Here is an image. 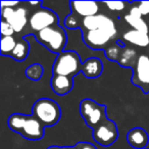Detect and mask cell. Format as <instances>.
<instances>
[{
	"label": "cell",
	"mask_w": 149,
	"mask_h": 149,
	"mask_svg": "<svg viewBox=\"0 0 149 149\" xmlns=\"http://www.w3.org/2000/svg\"><path fill=\"white\" fill-rule=\"evenodd\" d=\"M32 114L44 127H52L60 120L61 110L59 104L49 98H40L32 106Z\"/></svg>",
	"instance_id": "cell-3"
},
{
	"label": "cell",
	"mask_w": 149,
	"mask_h": 149,
	"mask_svg": "<svg viewBox=\"0 0 149 149\" xmlns=\"http://www.w3.org/2000/svg\"><path fill=\"white\" fill-rule=\"evenodd\" d=\"M125 21L133 28V30L148 34L149 28L147 26V23L143 19L142 15L137 6H134L130 9L129 13L125 17Z\"/></svg>",
	"instance_id": "cell-15"
},
{
	"label": "cell",
	"mask_w": 149,
	"mask_h": 149,
	"mask_svg": "<svg viewBox=\"0 0 149 149\" xmlns=\"http://www.w3.org/2000/svg\"><path fill=\"white\" fill-rule=\"evenodd\" d=\"M148 36H149V32H148Z\"/></svg>",
	"instance_id": "cell-30"
},
{
	"label": "cell",
	"mask_w": 149,
	"mask_h": 149,
	"mask_svg": "<svg viewBox=\"0 0 149 149\" xmlns=\"http://www.w3.org/2000/svg\"><path fill=\"white\" fill-rule=\"evenodd\" d=\"M123 38L125 41L129 42L135 46H139V47H146L149 45L148 34L142 33V32L136 31V30H130V31L126 32Z\"/></svg>",
	"instance_id": "cell-17"
},
{
	"label": "cell",
	"mask_w": 149,
	"mask_h": 149,
	"mask_svg": "<svg viewBox=\"0 0 149 149\" xmlns=\"http://www.w3.org/2000/svg\"><path fill=\"white\" fill-rule=\"evenodd\" d=\"M80 22H81V17L70 13V15L64 19L63 24H64V27H65L66 29L72 30V29H79Z\"/></svg>",
	"instance_id": "cell-24"
},
{
	"label": "cell",
	"mask_w": 149,
	"mask_h": 149,
	"mask_svg": "<svg viewBox=\"0 0 149 149\" xmlns=\"http://www.w3.org/2000/svg\"><path fill=\"white\" fill-rule=\"evenodd\" d=\"M17 41L15 39L13 36H7V37H1L0 42V52L4 56H10L13 51L17 46Z\"/></svg>",
	"instance_id": "cell-21"
},
{
	"label": "cell",
	"mask_w": 149,
	"mask_h": 149,
	"mask_svg": "<svg viewBox=\"0 0 149 149\" xmlns=\"http://www.w3.org/2000/svg\"><path fill=\"white\" fill-rule=\"evenodd\" d=\"M33 34L58 25V15L53 10L41 7L29 17V24Z\"/></svg>",
	"instance_id": "cell-8"
},
{
	"label": "cell",
	"mask_w": 149,
	"mask_h": 149,
	"mask_svg": "<svg viewBox=\"0 0 149 149\" xmlns=\"http://www.w3.org/2000/svg\"><path fill=\"white\" fill-rule=\"evenodd\" d=\"M29 4H31V5H42V1H30Z\"/></svg>",
	"instance_id": "cell-29"
},
{
	"label": "cell",
	"mask_w": 149,
	"mask_h": 149,
	"mask_svg": "<svg viewBox=\"0 0 149 149\" xmlns=\"http://www.w3.org/2000/svg\"><path fill=\"white\" fill-rule=\"evenodd\" d=\"M15 30H13V26L6 21L1 19V36L2 37H7V36H13L15 34Z\"/></svg>",
	"instance_id": "cell-26"
},
{
	"label": "cell",
	"mask_w": 149,
	"mask_h": 149,
	"mask_svg": "<svg viewBox=\"0 0 149 149\" xmlns=\"http://www.w3.org/2000/svg\"><path fill=\"white\" fill-rule=\"evenodd\" d=\"M34 36L41 45L55 54H59L64 51V47L68 43V36L65 31L59 25L35 33Z\"/></svg>",
	"instance_id": "cell-2"
},
{
	"label": "cell",
	"mask_w": 149,
	"mask_h": 149,
	"mask_svg": "<svg viewBox=\"0 0 149 149\" xmlns=\"http://www.w3.org/2000/svg\"><path fill=\"white\" fill-rule=\"evenodd\" d=\"M70 13L78 17H88L98 15L99 3L95 1H70Z\"/></svg>",
	"instance_id": "cell-12"
},
{
	"label": "cell",
	"mask_w": 149,
	"mask_h": 149,
	"mask_svg": "<svg viewBox=\"0 0 149 149\" xmlns=\"http://www.w3.org/2000/svg\"><path fill=\"white\" fill-rule=\"evenodd\" d=\"M7 126L11 131L17 133L27 140H41L44 137L45 127L32 114L13 113L7 120Z\"/></svg>",
	"instance_id": "cell-1"
},
{
	"label": "cell",
	"mask_w": 149,
	"mask_h": 149,
	"mask_svg": "<svg viewBox=\"0 0 149 149\" xmlns=\"http://www.w3.org/2000/svg\"><path fill=\"white\" fill-rule=\"evenodd\" d=\"M145 149H148V148H145Z\"/></svg>",
	"instance_id": "cell-31"
},
{
	"label": "cell",
	"mask_w": 149,
	"mask_h": 149,
	"mask_svg": "<svg viewBox=\"0 0 149 149\" xmlns=\"http://www.w3.org/2000/svg\"><path fill=\"white\" fill-rule=\"evenodd\" d=\"M46 149H97V147L90 142H78L74 146H57L52 145Z\"/></svg>",
	"instance_id": "cell-23"
},
{
	"label": "cell",
	"mask_w": 149,
	"mask_h": 149,
	"mask_svg": "<svg viewBox=\"0 0 149 149\" xmlns=\"http://www.w3.org/2000/svg\"><path fill=\"white\" fill-rule=\"evenodd\" d=\"M103 70L102 61L97 57H90L83 62L82 72L88 79H95L101 76Z\"/></svg>",
	"instance_id": "cell-16"
},
{
	"label": "cell",
	"mask_w": 149,
	"mask_h": 149,
	"mask_svg": "<svg viewBox=\"0 0 149 149\" xmlns=\"http://www.w3.org/2000/svg\"><path fill=\"white\" fill-rule=\"evenodd\" d=\"M139 58L138 52L132 47H126L125 46L124 49L122 51L120 58L118 60V63L120 64L122 68H134L137 63V60Z\"/></svg>",
	"instance_id": "cell-18"
},
{
	"label": "cell",
	"mask_w": 149,
	"mask_h": 149,
	"mask_svg": "<svg viewBox=\"0 0 149 149\" xmlns=\"http://www.w3.org/2000/svg\"><path fill=\"white\" fill-rule=\"evenodd\" d=\"M138 4V8L140 10L142 15H149V1H141V2H137Z\"/></svg>",
	"instance_id": "cell-27"
},
{
	"label": "cell",
	"mask_w": 149,
	"mask_h": 149,
	"mask_svg": "<svg viewBox=\"0 0 149 149\" xmlns=\"http://www.w3.org/2000/svg\"><path fill=\"white\" fill-rule=\"evenodd\" d=\"M44 72L43 66L40 63H33L26 68V76L32 81H39Z\"/></svg>",
	"instance_id": "cell-22"
},
{
	"label": "cell",
	"mask_w": 149,
	"mask_h": 149,
	"mask_svg": "<svg viewBox=\"0 0 149 149\" xmlns=\"http://www.w3.org/2000/svg\"><path fill=\"white\" fill-rule=\"evenodd\" d=\"M50 86H51L52 90L55 94L60 96L66 95L74 88V78L52 74Z\"/></svg>",
	"instance_id": "cell-14"
},
{
	"label": "cell",
	"mask_w": 149,
	"mask_h": 149,
	"mask_svg": "<svg viewBox=\"0 0 149 149\" xmlns=\"http://www.w3.org/2000/svg\"><path fill=\"white\" fill-rule=\"evenodd\" d=\"M82 65L83 62L77 52L74 50H64L56 56L52 66V72L53 74L74 78L82 72Z\"/></svg>",
	"instance_id": "cell-4"
},
{
	"label": "cell",
	"mask_w": 149,
	"mask_h": 149,
	"mask_svg": "<svg viewBox=\"0 0 149 149\" xmlns=\"http://www.w3.org/2000/svg\"><path fill=\"white\" fill-rule=\"evenodd\" d=\"M131 82L139 87L145 94L149 93V54L139 55L137 63L133 68Z\"/></svg>",
	"instance_id": "cell-9"
},
{
	"label": "cell",
	"mask_w": 149,
	"mask_h": 149,
	"mask_svg": "<svg viewBox=\"0 0 149 149\" xmlns=\"http://www.w3.org/2000/svg\"><path fill=\"white\" fill-rule=\"evenodd\" d=\"M124 47H125L124 44L113 40V41H111L105 48H104V54H105L107 59L111 60V61L118 62Z\"/></svg>",
	"instance_id": "cell-20"
},
{
	"label": "cell",
	"mask_w": 149,
	"mask_h": 149,
	"mask_svg": "<svg viewBox=\"0 0 149 149\" xmlns=\"http://www.w3.org/2000/svg\"><path fill=\"white\" fill-rule=\"evenodd\" d=\"M19 3V1H1V7H13Z\"/></svg>",
	"instance_id": "cell-28"
},
{
	"label": "cell",
	"mask_w": 149,
	"mask_h": 149,
	"mask_svg": "<svg viewBox=\"0 0 149 149\" xmlns=\"http://www.w3.org/2000/svg\"><path fill=\"white\" fill-rule=\"evenodd\" d=\"M127 141L129 145L135 149H145L149 143V135L144 129L140 127L131 129L127 134Z\"/></svg>",
	"instance_id": "cell-13"
},
{
	"label": "cell",
	"mask_w": 149,
	"mask_h": 149,
	"mask_svg": "<svg viewBox=\"0 0 149 149\" xmlns=\"http://www.w3.org/2000/svg\"><path fill=\"white\" fill-rule=\"evenodd\" d=\"M116 24H114L113 19H110L109 17L102 13H98L93 17H81V22H80V28L82 32H87V31H94V30H99V29H108V28H114Z\"/></svg>",
	"instance_id": "cell-11"
},
{
	"label": "cell",
	"mask_w": 149,
	"mask_h": 149,
	"mask_svg": "<svg viewBox=\"0 0 149 149\" xmlns=\"http://www.w3.org/2000/svg\"><path fill=\"white\" fill-rule=\"evenodd\" d=\"M106 106L99 104L95 100L85 98L80 102L79 111L81 116L84 118L86 125L93 130L98 124L107 118L106 116Z\"/></svg>",
	"instance_id": "cell-5"
},
{
	"label": "cell",
	"mask_w": 149,
	"mask_h": 149,
	"mask_svg": "<svg viewBox=\"0 0 149 149\" xmlns=\"http://www.w3.org/2000/svg\"><path fill=\"white\" fill-rule=\"evenodd\" d=\"M103 4H105L109 10L114 11V13H120L125 9L127 2L125 1H105L103 2Z\"/></svg>",
	"instance_id": "cell-25"
},
{
	"label": "cell",
	"mask_w": 149,
	"mask_h": 149,
	"mask_svg": "<svg viewBox=\"0 0 149 149\" xmlns=\"http://www.w3.org/2000/svg\"><path fill=\"white\" fill-rule=\"evenodd\" d=\"M29 51H30L29 42L27 41L26 38H21L17 41L15 50L10 54V57L13 58L15 60H17V61H23V60H25L28 57Z\"/></svg>",
	"instance_id": "cell-19"
},
{
	"label": "cell",
	"mask_w": 149,
	"mask_h": 149,
	"mask_svg": "<svg viewBox=\"0 0 149 149\" xmlns=\"http://www.w3.org/2000/svg\"><path fill=\"white\" fill-rule=\"evenodd\" d=\"M118 35L116 28H108V29H99L94 31L82 32L83 41L90 49L93 50H104V48Z\"/></svg>",
	"instance_id": "cell-6"
},
{
	"label": "cell",
	"mask_w": 149,
	"mask_h": 149,
	"mask_svg": "<svg viewBox=\"0 0 149 149\" xmlns=\"http://www.w3.org/2000/svg\"><path fill=\"white\" fill-rule=\"evenodd\" d=\"M1 19L13 26L15 33H19L29 24L27 9L24 7H1Z\"/></svg>",
	"instance_id": "cell-10"
},
{
	"label": "cell",
	"mask_w": 149,
	"mask_h": 149,
	"mask_svg": "<svg viewBox=\"0 0 149 149\" xmlns=\"http://www.w3.org/2000/svg\"><path fill=\"white\" fill-rule=\"evenodd\" d=\"M92 134L96 143L101 146L107 147L112 145L118 140V131L116 123L106 118L93 129Z\"/></svg>",
	"instance_id": "cell-7"
}]
</instances>
